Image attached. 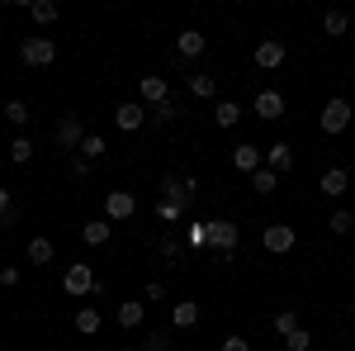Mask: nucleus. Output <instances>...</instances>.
Wrapping results in <instances>:
<instances>
[{
  "label": "nucleus",
  "mask_w": 355,
  "mask_h": 351,
  "mask_svg": "<svg viewBox=\"0 0 355 351\" xmlns=\"http://www.w3.org/2000/svg\"><path fill=\"white\" fill-rule=\"evenodd\" d=\"M237 243H242V228H237L232 218H209V247L218 252L223 261L237 252Z\"/></svg>",
  "instance_id": "1"
},
{
  "label": "nucleus",
  "mask_w": 355,
  "mask_h": 351,
  "mask_svg": "<svg viewBox=\"0 0 355 351\" xmlns=\"http://www.w3.org/2000/svg\"><path fill=\"white\" fill-rule=\"evenodd\" d=\"M351 100H341V95H331L327 105H322V114H318V124H322V133L327 138H336V133H346L351 129Z\"/></svg>",
  "instance_id": "2"
},
{
  "label": "nucleus",
  "mask_w": 355,
  "mask_h": 351,
  "mask_svg": "<svg viewBox=\"0 0 355 351\" xmlns=\"http://www.w3.org/2000/svg\"><path fill=\"white\" fill-rule=\"evenodd\" d=\"M62 290H67L71 299H85V295H100L105 285L95 280V270H90V266H67V275H62Z\"/></svg>",
  "instance_id": "3"
},
{
  "label": "nucleus",
  "mask_w": 355,
  "mask_h": 351,
  "mask_svg": "<svg viewBox=\"0 0 355 351\" xmlns=\"http://www.w3.org/2000/svg\"><path fill=\"white\" fill-rule=\"evenodd\" d=\"M19 62H24V67H53L57 43L53 38H24V43H19Z\"/></svg>",
  "instance_id": "4"
},
{
  "label": "nucleus",
  "mask_w": 355,
  "mask_h": 351,
  "mask_svg": "<svg viewBox=\"0 0 355 351\" xmlns=\"http://www.w3.org/2000/svg\"><path fill=\"white\" fill-rule=\"evenodd\" d=\"M57 147H62V152H81V142H85V124L81 119H76V114H62V119H57Z\"/></svg>",
  "instance_id": "5"
},
{
  "label": "nucleus",
  "mask_w": 355,
  "mask_h": 351,
  "mask_svg": "<svg viewBox=\"0 0 355 351\" xmlns=\"http://www.w3.org/2000/svg\"><path fill=\"white\" fill-rule=\"evenodd\" d=\"M261 247L275 252V256H284V252H294V247H299V233H294L289 223H270V228L261 233Z\"/></svg>",
  "instance_id": "6"
},
{
  "label": "nucleus",
  "mask_w": 355,
  "mask_h": 351,
  "mask_svg": "<svg viewBox=\"0 0 355 351\" xmlns=\"http://www.w3.org/2000/svg\"><path fill=\"white\" fill-rule=\"evenodd\" d=\"M133 214H137L133 190H110V195H105V218H110V223H123V218H133Z\"/></svg>",
  "instance_id": "7"
},
{
  "label": "nucleus",
  "mask_w": 355,
  "mask_h": 351,
  "mask_svg": "<svg viewBox=\"0 0 355 351\" xmlns=\"http://www.w3.org/2000/svg\"><path fill=\"white\" fill-rule=\"evenodd\" d=\"M194 190H199V181H194V176H166V181H162V199H171V204H185V209H190Z\"/></svg>",
  "instance_id": "8"
},
{
  "label": "nucleus",
  "mask_w": 355,
  "mask_h": 351,
  "mask_svg": "<svg viewBox=\"0 0 355 351\" xmlns=\"http://www.w3.org/2000/svg\"><path fill=\"white\" fill-rule=\"evenodd\" d=\"M147 124V105L142 100H123V105L114 109V129H123V133H137Z\"/></svg>",
  "instance_id": "9"
},
{
  "label": "nucleus",
  "mask_w": 355,
  "mask_h": 351,
  "mask_svg": "<svg viewBox=\"0 0 355 351\" xmlns=\"http://www.w3.org/2000/svg\"><path fill=\"white\" fill-rule=\"evenodd\" d=\"M137 95H142L147 109H157V105L171 100V81H166V76H142V81H137Z\"/></svg>",
  "instance_id": "10"
},
{
  "label": "nucleus",
  "mask_w": 355,
  "mask_h": 351,
  "mask_svg": "<svg viewBox=\"0 0 355 351\" xmlns=\"http://www.w3.org/2000/svg\"><path fill=\"white\" fill-rule=\"evenodd\" d=\"M261 162H266V152H261V147H251V142H237V147H232V166H237L242 176H256Z\"/></svg>",
  "instance_id": "11"
},
{
  "label": "nucleus",
  "mask_w": 355,
  "mask_h": 351,
  "mask_svg": "<svg viewBox=\"0 0 355 351\" xmlns=\"http://www.w3.org/2000/svg\"><path fill=\"white\" fill-rule=\"evenodd\" d=\"M318 190H322L327 199H341V195L351 190V171H346V166H331V171H322V181H318Z\"/></svg>",
  "instance_id": "12"
},
{
  "label": "nucleus",
  "mask_w": 355,
  "mask_h": 351,
  "mask_svg": "<svg viewBox=\"0 0 355 351\" xmlns=\"http://www.w3.org/2000/svg\"><path fill=\"white\" fill-rule=\"evenodd\" d=\"M256 67H261V72H275V67H284V43H279V38H266V43H256Z\"/></svg>",
  "instance_id": "13"
},
{
  "label": "nucleus",
  "mask_w": 355,
  "mask_h": 351,
  "mask_svg": "<svg viewBox=\"0 0 355 351\" xmlns=\"http://www.w3.org/2000/svg\"><path fill=\"white\" fill-rule=\"evenodd\" d=\"M204 48H209V38H204L199 28H180V33H175V53L180 57H204Z\"/></svg>",
  "instance_id": "14"
},
{
  "label": "nucleus",
  "mask_w": 355,
  "mask_h": 351,
  "mask_svg": "<svg viewBox=\"0 0 355 351\" xmlns=\"http://www.w3.org/2000/svg\"><path fill=\"white\" fill-rule=\"evenodd\" d=\"M266 166H270L275 176H284V171L294 166V147H289V142H270V147H266Z\"/></svg>",
  "instance_id": "15"
},
{
  "label": "nucleus",
  "mask_w": 355,
  "mask_h": 351,
  "mask_svg": "<svg viewBox=\"0 0 355 351\" xmlns=\"http://www.w3.org/2000/svg\"><path fill=\"white\" fill-rule=\"evenodd\" d=\"M284 114V95L279 90H261L256 95V119H279Z\"/></svg>",
  "instance_id": "16"
},
{
  "label": "nucleus",
  "mask_w": 355,
  "mask_h": 351,
  "mask_svg": "<svg viewBox=\"0 0 355 351\" xmlns=\"http://www.w3.org/2000/svg\"><path fill=\"white\" fill-rule=\"evenodd\" d=\"M114 318H119V327H142V318H147V304L128 299V304H119V309H114Z\"/></svg>",
  "instance_id": "17"
},
{
  "label": "nucleus",
  "mask_w": 355,
  "mask_h": 351,
  "mask_svg": "<svg viewBox=\"0 0 355 351\" xmlns=\"http://www.w3.org/2000/svg\"><path fill=\"white\" fill-rule=\"evenodd\" d=\"M105 327V313L95 309V304H85V309H76V332H85V337H95Z\"/></svg>",
  "instance_id": "18"
},
{
  "label": "nucleus",
  "mask_w": 355,
  "mask_h": 351,
  "mask_svg": "<svg viewBox=\"0 0 355 351\" xmlns=\"http://www.w3.org/2000/svg\"><path fill=\"white\" fill-rule=\"evenodd\" d=\"M214 124H218V129H237V124H242V105H237V100H218V105H214Z\"/></svg>",
  "instance_id": "19"
},
{
  "label": "nucleus",
  "mask_w": 355,
  "mask_h": 351,
  "mask_svg": "<svg viewBox=\"0 0 355 351\" xmlns=\"http://www.w3.org/2000/svg\"><path fill=\"white\" fill-rule=\"evenodd\" d=\"M110 233H114V223H110V218H90V223L81 228V238H85L90 247H105V243H110Z\"/></svg>",
  "instance_id": "20"
},
{
  "label": "nucleus",
  "mask_w": 355,
  "mask_h": 351,
  "mask_svg": "<svg viewBox=\"0 0 355 351\" xmlns=\"http://www.w3.org/2000/svg\"><path fill=\"white\" fill-rule=\"evenodd\" d=\"M171 323H175V327H194V323H199V304H194V299L171 304Z\"/></svg>",
  "instance_id": "21"
},
{
  "label": "nucleus",
  "mask_w": 355,
  "mask_h": 351,
  "mask_svg": "<svg viewBox=\"0 0 355 351\" xmlns=\"http://www.w3.org/2000/svg\"><path fill=\"white\" fill-rule=\"evenodd\" d=\"M346 28H351V19H346V10H327V15H322V33H327V38H341Z\"/></svg>",
  "instance_id": "22"
},
{
  "label": "nucleus",
  "mask_w": 355,
  "mask_h": 351,
  "mask_svg": "<svg viewBox=\"0 0 355 351\" xmlns=\"http://www.w3.org/2000/svg\"><path fill=\"white\" fill-rule=\"evenodd\" d=\"M289 332H299V313H294V309H279V313H275V337L284 342Z\"/></svg>",
  "instance_id": "23"
},
{
  "label": "nucleus",
  "mask_w": 355,
  "mask_h": 351,
  "mask_svg": "<svg viewBox=\"0 0 355 351\" xmlns=\"http://www.w3.org/2000/svg\"><path fill=\"white\" fill-rule=\"evenodd\" d=\"M190 95L194 100H214L218 95V81L214 76H190Z\"/></svg>",
  "instance_id": "24"
},
{
  "label": "nucleus",
  "mask_w": 355,
  "mask_h": 351,
  "mask_svg": "<svg viewBox=\"0 0 355 351\" xmlns=\"http://www.w3.org/2000/svg\"><path fill=\"white\" fill-rule=\"evenodd\" d=\"M28 15H33L38 24H57V15H62V10H57L53 0H33V5H28Z\"/></svg>",
  "instance_id": "25"
},
{
  "label": "nucleus",
  "mask_w": 355,
  "mask_h": 351,
  "mask_svg": "<svg viewBox=\"0 0 355 351\" xmlns=\"http://www.w3.org/2000/svg\"><path fill=\"white\" fill-rule=\"evenodd\" d=\"M28 261H33V266H48V261H53V243H48V238H33V243H28Z\"/></svg>",
  "instance_id": "26"
},
{
  "label": "nucleus",
  "mask_w": 355,
  "mask_h": 351,
  "mask_svg": "<svg viewBox=\"0 0 355 351\" xmlns=\"http://www.w3.org/2000/svg\"><path fill=\"white\" fill-rule=\"evenodd\" d=\"M327 228H331V233H336V238H346V233H351V228H355V214H351V209H336V214L327 218Z\"/></svg>",
  "instance_id": "27"
},
{
  "label": "nucleus",
  "mask_w": 355,
  "mask_h": 351,
  "mask_svg": "<svg viewBox=\"0 0 355 351\" xmlns=\"http://www.w3.org/2000/svg\"><path fill=\"white\" fill-rule=\"evenodd\" d=\"M157 218H162L166 228H171V223H180V218H185V204H171V199H157Z\"/></svg>",
  "instance_id": "28"
},
{
  "label": "nucleus",
  "mask_w": 355,
  "mask_h": 351,
  "mask_svg": "<svg viewBox=\"0 0 355 351\" xmlns=\"http://www.w3.org/2000/svg\"><path fill=\"white\" fill-rule=\"evenodd\" d=\"M5 119H10L15 129H24V124L33 119V114H28V105H24V100H10V105H5Z\"/></svg>",
  "instance_id": "29"
},
{
  "label": "nucleus",
  "mask_w": 355,
  "mask_h": 351,
  "mask_svg": "<svg viewBox=\"0 0 355 351\" xmlns=\"http://www.w3.org/2000/svg\"><path fill=\"white\" fill-rule=\"evenodd\" d=\"M275 186H279V176H275L270 166H261V171H256V176H251V190H261V195H270Z\"/></svg>",
  "instance_id": "30"
},
{
  "label": "nucleus",
  "mask_w": 355,
  "mask_h": 351,
  "mask_svg": "<svg viewBox=\"0 0 355 351\" xmlns=\"http://www.w3.org/2000/svg\"><path fill=\"white\" fill-rule=\"evenodd\" d=\"M81 157H85V162L105 157V138H100V133H85V142H81Z\"/></svg>",
  "instance_id": "31"
},
{
  "label": "nucleus",
  "mask_w": 355,
  "mask_h": 351,
  "mask_svg": "<svg viewBox=\"0 0 355 351\" xmlns=\"http://www.w3.org/2000/svg\"><path fill=\"white\" fill-rule=\"evenodd\" d=\"M10 157H15L19 166L33 162V142H28V138H15V142H10Z\"/></svg>",
  "instance_id": "32"
},
{
  "label": "nucleus",
  "mask_w": 355,
  "mask_h": 351,
  "mask_svg": "<svg viewBox=\"0 0 355 351\" xmlns=\"http://www.w3.org/2000/svg\"><path fill=\"white\" fill-rule=\"evenodd\" d=\"M284 347H289V351H308V347H313V332H308V327L289 332V337H284Z\"/></svg>",
  "instance_id": "33"
},
{
  "label": "nucleus",
  "mask_w": 355,
  "mask_h": 351,
  "mask_svg": "<svg viewBox=\"0 0 355 351\" xmlns=\"http://www.w3.org/2000/svg\"><path fill=\"white\" fill-rule=\"evenodd\" d=\"M147 119H152V124H171V119H175V105H171V100H166V105H157V109H147Z\"/></svg>",
  "instance_id": "34"
},
{
  "label": "nucleus",
  "mask_w": 355,
  "mask_h": 351,
  "mask_svg": "<svg viewBox=\"0 0 355 351\" xmlns=\"http://www.w3.org/2000/svg\"><path fill=\"white\" fill-rule=\"evenodd\" d=\"M185 238H190V247H209V223H190Z\"/></svg>",
  "instance_id": "35"
},
{
  "label": "nucleus",
  "mask_w": 355,
  "mask_h": 351,
  "mask_svg": "<svg viewBox=\"0 0 355 351\" xmlns=\"http://www.w3.org/2000/svg\"><path fill=\"white\" fill-rule=\"evenodd\" d=\"M171 342H166V327H157V332H147V342H142V351H166Z\"/></svg>",
  "instance_id": "36"
},
{
  "label": "nucleus",
  "mask_w": 355,
  "mask_h": 351,
  "mask_svg": "<svg viewBox=\"0 0 355 351\" xmlns=\"http://www.w3.org/2000/svg\"><path fill=\"white\" fill-rule=\"evenodd\" d=\"M218 351H251V342H246V337H237V332H232V337H223V347Z\"/></svg>",
  "instance_id": "37"
},
{
  "label": "nucleus",
  "mask_w": 355,
  "mask_h": 351,
  "mask_svg": "<svg viewBox=\"0 0 355 351\" xmlns=\"http://www.w3.org/2000/svg\"><path fill=\"white\" fill-rule=\"evenodd\" d=\"M147 299H166V280H147V290H142Z\"/></svg>",
  "instance_id": "38"
},
{
  "label": "nucleus",
  "mask_w": 355,
  "mask_h": 351,
  "mask_svg": "<svg viewBox=\"0 0 355 351\" xmlns=\"http://www.w3.org/2000/svg\"><path fill=\"white\" fill-rule=\"evenodd\" d=\"M71 176H90V162L85 157H71Z\"/></svg>",
  "instance_id": "39"
},
{
  "label": "nucleus",
  "mask_w": 355,
  "mask_h": 351,
  "mask_svg": "<svg viewBox=\"0 0 355 351\" xmlns=\"http://www.w3.org/2000/svg\"><path fill=\"white\" fill-rule=\"evenodd\" d=\"M123 351H142V347H123Z\"/></svg>",
  "instance_id": "40"
}]
</instances>
